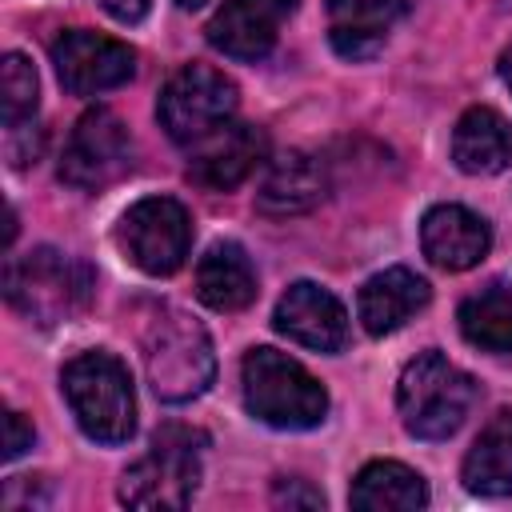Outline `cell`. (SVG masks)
Masks as SVG:
<instances>
[{
	"label": "cell",
	"mask_w": 512,
	"mask_h": 512,
	"mask_svg": "<svg viewBox=\"0 0 512 512\" xmlns=\"http://www.w3.org/2000/svg\"><path fill=\"white\" fill-rule=\"evenodd\" d=\"M244 384V408L272 428H316L328 416V392L324 384L288 352L276 348H252L240 364Z\"/></svg>",
	"instance_id": "cell-1"
},
{
	"label": "cell",
	"mask_w": 512,
	"mask_h": 512,
	"mask_svg": "<svg viewBox=\"0 0 512 512\" xmlns=\"http://www.w3.org/2000/svg\"><path fill=\"white\" fill-rule=\"evenodd\" d=\"M60 392L96 444H124L136 432V392L128 368L112 352H80L60 372Z\"/></svg>",
	"instance_id": "cell-2"
},
{
	"label": "cell",
	"mask_w": 512,
	"mask_h": 512,
	"mask_svg": "<svg viewBox=\"0 0 512 512\" xmlns=\"http://www.w3.org/2000/svg\"><path fill=\"white\" fill-rule=\"evenodd\" d=\"M144 372L164 404H188L208 392L216 376L212 340L200 320L180 308H160L144 332Z\"/></svg>",
	"instance_id": "cell-3"
},
{
	"label": "cell",
	"mask_w": 512,
	"mask_h": 512,
	"mask_svg": "<svg viewBox=\"0 0 512 512\" xmlns=\"http://www.w3.org/2000/svg\"><path fill=\"white\" fill-rule=\"evenodd\" d=\"M472 400H476L472 376L460 372L436 348L408 360L404 372H400V384H396L400 424L416 440H448L464 424Z\"/></svg>",
	"instance_id": "cell-4"
},
{
	"label": "cell",
	"mask_w": 512,
	"mask_h": 512,
	"mask_svg": "<svg viewBox=\"0 0 512 512\" xmlns=\"http://www.w3.org/2000/svg\"><path fill=\"white\" fill-rule=\"evenodd\" d=\"M88 292H92V272L56 248H32L24 256H12L4 268L8 304L44 328L72 320L88 304Z\"/></svg>",
	"instance_id": "cell-5"
},
{
	"label": "cell",
	"mask_w": 512,
	"mask_h": 512,
	"mask_svg": "<svg viewBox=\"0 0 512 512\" xmlns=\"http://www.w3.org/2000/svg\"><path fill=\"white\" fill-rule=\"evenodd\" d=\"M208 436L188 424H164L152 448L120 476V500L128 508H184L200 484V456Z\"/></svg>",
	"instance_id": "cell-6"
},
{
	"label": "cell",
	"mask_w": 512,
	"mask_h": 512,
	"mask_svg": "<svg viewBox=\"0 0 512 512\" xmlns=\"http://www.w3.org/2000/svg\"><path fill=\"white\" fill-rule=\"evenodd\" d=\"M236 112V84L208 68V64H184L168 76V84L156 96V120L176 144H196L220 124H228Z\"/></svg>",
	"instance_id": "cell-7"
},
{
	"label": "cell",
	"mask_w": 512,
	"mask_h": 512,
	"mask_svg": "<svg viewBox=\"0 0 512 512\" xmlns=\"http://www.w3.org/2000/svg\"><path fill=\"white\" fill-rule=\"evenodd\" d=\"M116 244L128 264H136L148 276H172L192 248V220L188 208L172 196H144L136 200L120 224Z\"/></svg>",
	"instance_id": "cell-8"
},
{
	"label": "cell",
	"mask_w": 512,
	"mask_h": 512,
	"mask_svg": "<svg viewBox=\"0 0 512 512\" xmlns=\"http://www.w3.org/2000/svg\"><path fill=\"white\" fill-rule=\"evenodd\" d=\"M132 168V132L128 124L108 112L92 108L76 120L64 156H60V180L80 188V192H100L116 184Z\"/></svg>",
	"instance_id": "cell-9"
},
{
	"label": "cell",
	"mask_w": 512,
	"mask_h": 512,
	"mask_svg": "<svg viewBox=\"0 0 512 512\" xmlns=\"http://www.w3.org/2000/svg\"><path fill=\"white\" fill-rule=\"evenodd\" d=\"M52 64H56L60 84L72 96H100L132 80L136 52L124 40H112L88 28H68L52 44Z\"/></svg>",
	"instance_id": "cell-10"
},
{
	"label": "cell",
	"mask_w": 512,
	"mask_h": 512,
	"mask_svg": "<svg viewBox=\"0 0 512 512\" xmlns=\"http://www.w3.org/2000/svg\"><path fill=\"white\" fill-rule=\"evenodd\" d=\"M264 152H268V140L256 124L228 120L204 140L188 144V176L208 192H228L256 172Z\"/></svg>",
	"instance_id": "cell-11"
},
{
	"label": "cell",
	"mask_w": 512,
	"mask_h": 512,
	"mask_svg": "<svg viewBox=\"0 0 512 512\" xmlns=\"http://www.w3.org/2000/svg\"><path fill=\"white\" fill-rule=\"evenodd\" d=\"M272 324H276L280 336H288L292 344L312 348V352H340L348 344V312H344V304L328 288H320L312 280H296L276 300Z\"/></svg>",
	"instance_id": "cell-12"
},
{
	"label": "cell",
	"mask_w": 512,
	"mask_h": 512,
	"mask_svg": "<svg viewBox=\"0 0 512 512\" xmlns=\"http://www.w3.org/2000/svg\"><path fill=\"white\" fill-rule=\"evenodd\" d=\"M296 12V0H224L208 20V44L232 60H260L272 52L280 24Z\"/></svg>",
	"instance_id": "cell-13"
},
{
	"label": "cell",
	"mask_w": 512,
	"mask_h": 512,
	"mask_svg": "<svg viewBox=\"0 0 512 512\" xmlns=\"http://www.w3.org/2000/svg\"><path fill=\"white\" fill-rule=\"evenodd\" d=\"M420 248L440 272H468L488 256L492 232H488V220L476 216L472 208L436 204L420 220Z\"/></svg>",
	"instance_id": "cell-14"
},
{
	"label": "cell",
	"mask_w": 512,
	"mask_h": 512,
	"mask_svg": "<svg viewBox=\"0 0 512 512\" xmlns=\"http://www.w3.org/2000/svg\"><path fill=\"white\" fill-rule=\"evenodd\" d=\"M428 300H432V288L424 276H416L412 268H384L372 280H364L356 296V312L368 336H388L404 328Z\"/></svg>",
	"instance_id": "cell-15"
},
{
	"label": "cell",
	"mask_w": 512,
	"mask_h": 512,
	"mask_svg": "<svg viewBox=\"0 0 512 512\" xmlns=\"http://www.w3.org/2000/svg\"><path fill=\"white\" fill-rule=\"evenodd\" d=\"M404 16V0H328V40L344 60H368Z\"/></svg>",
	"instance_id": "cell-16"
},
{
	"label": "cell",
	"mask_w": 512,
	"mask_h": 512,
	"mask_svg": "<svg viewBox=\"0 0 512 512\" xmlns=\"http://www.w3.org/2000/svg\"><path fill=\"white\" fill-rule=\"evenodd\" d=\"M324 168L308 152H284L264 168V180L256 188V208L268 216H296L324 200Z\"/></svg>",
	"instance_id": "cell-17"
},
{
	"label": "cell",
	"mask_w": 512,
	"mask_h": 512,
	"mask_svg": "<svg viewBox=\"0 0 512 512\" xmlns=\"http://www.w3.org/2000/svg\"><path fill=\"white\" fill-rule=\"evenodd\" d=\"M196 296L212 312H240L256 300V268L236 240H216L196 264Z\"/></svg>",
	"instance_id": "cell-18"
},
{
	"label": "cell",
	"mask_w": 512,
	"mask_h": 512,
	"mask_svg": "<svg viewBox=\"0 0 512 512\" xmlns=\"http://www.w3.org/2000/svg\"><path fill=\"white\" fill-rule=\"evenodd\" d=\"M452 160L468 176H496L512 164V124L492 108H468L452 128Z\"/></svg>",
	"instance_id": "cell-19"
},
{
	"label": "cell",
	"mask_w": 512,
	"mask_h": 512,
	"mask_svg": "<svg viewBox=\"0 0 512 512\" xmlns=\"http://www.w3.org/2000/svg\"><path fill=\"white\" fill-rule=\"evenodd\" d=\"M348 504L356 512H416L428 504V484L400 460H372L356 472Z\"/></svg>",
	"instance_id": "cell-20"
},
{
	"label": "cell",
	"mask_w": 512,
	"mask_h": 512,
	"mask_svg": "<svg viewBox=\"0 0 512 512\" xmlns=\"http://www.w3.org/2000/svg\"><path fill=\"white\" fill-rule=\"evenodd\" d=\"M460 480L476 496H512V408H500L472 440Z\"/></svg>",
	"instance_id": "cell-21"
},
{
	"label": "cell",
	"mask_w": 512,
	"mask_h": 512,
	"mask_svg": "<svg viewBox=\"0 0 512 512\" xmlns=\"http://www.w3.org/2000/svg\"><path fill=\"white\" fill-rule=\"evenodd\" d=\"M460 332L472 348L480 352H512V288L508 284H488L472 292L460 312Z\"/></svg>",
	"instance_id": "cell-22"
},
{
	"label": "cell",
	"mask_w": 512,
	"mask_h": 512,
	"mask_svg": "<svg viewBox=\"0 0 512 512\" xmlns=\"http://www.w3.org/2000/svg\"><path fill=\"white\" fill-rule=\"evenodd\" d=\"M36 104H40V80L36 68L28 64V56L8 52L0 64V112H4V128H28L36 124Z\"/></svg>",
	"instance_id": "cell-23"
},
{
	"label": "cell",
	"mask_w": 512,
	"mask_h": 512,
	"mask_svg": "<svg viewBox=\"0 0 512 512\" xmlns=\"http://www.w3.org/2000/svg\"><path fill=\"white\" fill-rule=\"evenodd\" d=\"M272 500L276 504H288V508H324V496L308 484V480H276V488H272Z\"/></svg>",
	"instance_id": "cell-24"
},
{
	"label": "cell",
	"mask_w": 512,
	"mask_h": 512,
	"mask_svg": "<svg viewBox=\"0 0 512 512\" xmlns=\"http://www.w3.org/2000/svg\"><path fill=\"white\" fill-rule=\"evenodd\" d=\"M4 460H16L20 452H28L32 448V424L20 416V412H8L4 416Z\"/></svg>",
	"instance_id": "cell-25"
},
{
	"label": "cell",
	"mask_w": 512,
	"mask_h": 512,
	"mask_svg": "<svg viewBox=\"0 0 512 512\" xmlns=\"http://www.w3.org/2000/svg\"><path fill=\"white\" fill-rule=\"evenodd\" d=\"M112 20H120V24H140L144 16H148V8H152V0H96Z\"/></svg>",
	"instance_id": "cell-26"
},
{
	"label": "cell",
	"mask_w": 512,
	"mask_h": 512,
	"mask_svg": "<svg viewBox=\"0 0 512 512\" xmlns=\"http://www.w3.org/2000/svg\"><path fill=\"white\" fill-rule=\"evenodd\" d=\"M500 80H504V84L512 88V44H508V48L500 52Z\"/></svg>",
	"instance_id": "cell-27"
},
{
	"label": "cell",
	"mask_w": 512,
	"mask_h": 512,
	"mask_svg": "<svg viewBox=\"0 0 512 512\" xmlns=\"http://www.w3.org/2000/svg\"><path fill=\"white\" fill-rule=\"evenodd\" d=\"M176 4H180V8H184V12H196V8H204V4H208V0H176Z\"/></svg>",
	"instance_id": "cell-28"
}]
</instances>
